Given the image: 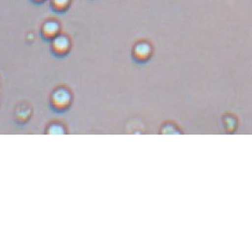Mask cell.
I'll list each match as a JSON object with an SVG mask.
<instances>
[{
    "label": "cell",
    "mask_w": 252,
    "mask_h": 251,
    "mask_svg": "<svg viewBox=\"0 0 252 251\" xmlns=\"http://www.w3.org/2000/svg\"><path fill=\"white\" fill-rule=\"evenodd\" d=\"M152 55V47L148 42H138L133 49V58L137 62H147Z\"/></svg>",
    "instance_id": "cell-3"
},
{
    "label": "cell",
    "mask_w": 252,
    "mask_h": 251,
    "mask_svg": "<svg viewBox=\"0 0 252 251\" xmlns=\"http://www.w3.org/2000/svg\"><path fill=\"white\" fill-rule=\"evenodd\" d=\"M72 0H50V7L57 13H64L69 9Z\"/></svg>",
    "instance_id": "cell-4"
},
{
    "label": "cell",
    "mask_w": 252,
    "mask_h": 251,
    "mask_svg": "<svg viewBox=\"0 0 252 251\" xmlns=\"http://www.w3.org/2000/svg\"><path fill=\"white\" fill-rule=\"evenodd\" d=\"M60 32H61V24L55 20H48L42 24L41 36L45 40L51 41V40L55 38L57 35H60Z\"/></svg>",
    "instance_id": "cell-2"
},
{
    "label": "cell",
    "mask_w": 252,
    "mask_h": 251,
    "mask_svg": "<svg viewBox=\"0 0 252 251\" xmlns=\"http://www.w3.org/2000/svg\"><path fill=\"white\" fill-rule=\"evenodd\" d=\"M32 1L35 2V3H43V2L47 1V0H32Z\"/></svg>",
    "instance_id": "cell-5"
},
{
    "label": "cell",
    "mask_w": 252,
    "mask_h": 251,
    "mask_svg": "<svg viewBox=\"0 0 252 251\" xmlns=\"http://www.w3.org/2000/svg\"><path fill=\"white\" fill-rule=\"evenodd\" d=\"M71 41L70 38L66 35H57L55 38L51 40V51L55 56L63 58L70 52Z\"/></svg>",
    "instance_id": "cell-1"
}]
</instances>
